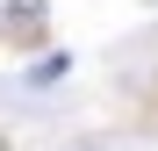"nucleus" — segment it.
<instances>
[{"label":"nucleus","mask_w":158,"mask_h":151,"mask_svg":"<svg viewBox=\"0 0 158 151\" xmlns=\"http://www.w3.org/2000/svg\"><path fill=\"white\" fill-rule=\"evenodd\" d=\"M72 151H101V144H72Z\"/></svg>","instance_id":"f03ea898"},{"label":"nucleus","mask_w":158,"mask_h":151,"mask_svg":"<svg viewBox=\"0 0 158 151\" xmlns=\"http://www.w3.org/2000/svg\"><path fill=\"white\" fill-rule=\"evenodd\" d=\"M0 36L7 43H43V0H0Z\"/></svg>","instance_id":"f257e3e1"}]
</instances>
